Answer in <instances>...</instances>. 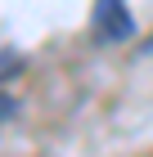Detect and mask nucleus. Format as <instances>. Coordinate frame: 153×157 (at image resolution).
<instances>
[{
	"instance_id": "obj_1",
	"label": "nucleus",
	"mask_w": 153,
	"mask_h": 157,
	"mask_svg": "<svg viewBox=\"0 0 153 157\" xmlns=\"http://www.w3.org/2000/svg\"><path fill=\"white\" fill-rule=\"evenodd\" d=\"M95 32H99V40H126L131 32H135L126 5H122V0H99V5H95Z\"/></svg>"
}]
</instances>
